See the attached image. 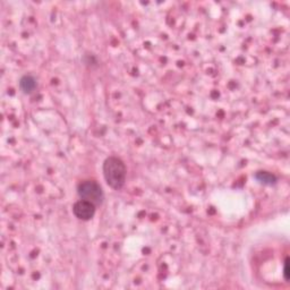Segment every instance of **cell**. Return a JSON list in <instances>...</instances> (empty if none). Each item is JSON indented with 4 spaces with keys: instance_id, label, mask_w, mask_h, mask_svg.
Here are the masks:
<instances>
[{
    "instance_id": "cell-1",
    "label": "cell",
    "mask_w": 290,
    "mask_h": 290,
    "mask_svg": "<svg viewBox=\"0 0 290 290\" xmlns=\"http://www.w3.org/2000/svg\"><path fill=\"white\" fill-rule=\"evenodd\" d=\"M126 167L119 158L109 157L103 163V176L105 182L114 190H120L126 182Z\"/></svg>"
},
{
    "instance_id": "cell-3",
    "label": "cell",
    "mask_w": 290,
    "mask_h": 290,
    "mask_svg": "<svg viewBox=\"0 0 290 290\" xmlns=\"http://www.w3.org/2000/svg\"><path fill=\"white\" fill-rule=\"evenodd\" d=\"M73 212L75 217L78 218L80 220L88 221L92 219L96 214V205L93 203L85 201V199H81L77 201L73 206Z\"/></svg>"
},
{
    "instance_id": "cell-4",
    "label": "cell",
    "mask_w": 290,
    "mask_h": 290,
    "mask_svg": "<svg viewBox=\"0 0 290 290\" xmlns=\"http://www.w3.org/2000/svg\"><path fill=\"white\" fill-rule=\"evenodd\" d=\"M36 86V81L33 76H30V75H25L21 78L20 81V88L24 93H31L34 91Z\"/></svg>"
},
{
    "instance_id": "cell-6",
    "label": "cell",
    "mask_w": 290,
    "mask_h": 290,
    "mask_svg": "<svg viewBox=\"0 0 290 290\" xmlns=\"http://www.w3.org/2000/svg\"><path fill=\"white\" fill-rule=\"evenodd\" d=\"M288 262H289V258H287L285 261V265H284V276L286 280H289V271H288Z\"/></svg>"
},
{
    "instance_id": "cell-2",
    "label": "cell",
    "mask_w": 290,
    "mask_h": 290,
    "mask_svg": "<svg viewBox=\"0 0 290 290\" xmlns=\"http://www.w3.org/2000/svg\"><path fill=\"white\" fill-rule=\"evenodd\" d=\"M77 193L82 199L93 203L94 205H101L103 202L104 194L99 184L94 180H85L77 187Z\"/></svg>"
},
{
    "instance_id": "cell-5",
    "label": "cell",
    "mask_w": 290,
    "mask_h": 290,
    "mask_svg": "<svg viewBox=\"0 0 290 290\" xmlns=\"http://www.w3.org/2000/svg\"><path fill=\"white\" fill-rule=\"evenodd\" d=\"M255 179L258 180V183L263 184V185H274L277 182V177L270 174V172L267 171H258L255 174Z\"/></svg>"
}]
</instances>
